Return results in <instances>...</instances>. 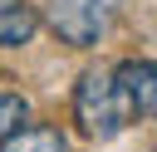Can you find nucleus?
Here are the masks:
<instances>
[{
	"label": "nucleus",
	"instance_id": "obj_2",
	"mask_svg": "<svg viewBox=\"0 0 157 152\" xmlns=\"http://www.w3.org/2000/svg\"><path fill=\"white\" fill-rule=\"evenodd\" d=\"M49 29L74 44V49H93L98 39H108L113 20H118V0H49L44 5Z\"/></svg>",
	"mask_w": 157,
	"mask_h": 152
},
{
	"label": "nucleus",
	"instance_id": "obj_1",
	"mask_svg": "<svg viewBox=\"0 0 157 152\" xmlns=\"http://www.w3.org/2000/svg\"><path fill=\"white\" fill-rule=\"evenodd\" d=\"M74 123H78L88 137H98V142L118 137V132L132 123V108L123 103V93H118L113 74L88 69V74L78 78V88H74Z\"/></svg>",
	"mask_w": 157,
	"mask_h": 152
},
{
	"label": "nucleus",
	"instance_id": "obj_7",
	"mask_svg": "<svg viewBox=\"0 0 157 152\" xmlns=\"http://www.w3.org/2000/svg\"><path fill=\"white\" fill-rule=\"evenodd\" d=\"M10 5H20V0H0V10H10Z\"/></svg>",
	"mask_w": 157,
	"mask_h": 152
},
{
	"label": "nucleus",
	"instance_id": "obj_5",
	"mask_svg": "<svg viewBox=\"0 0 157 152\" xmlns=\"http://www.w3.org/2000/svg\"><path fill=\"white\" fill-rule=\"evenodd\" d=\"M34 29H39V15H34L29 5H10V10H0V49H10V44H29Z\"/></svg>",
	"mask_w": 157,
	"mask_h": 152
},
{
	"label": "nucleus",
	"instance_id": "obj_3",
	"mask_svg": "<svg viewBox=\"0 0 157 152\" xmlns=\"http://www.w3.org/2000/svg\"><path fill=\"white\" fill-rule=\"evenodd\" d=\"M113 83H118L123 103L132 108V118H152L157 113V74H152V59H123L113 69Z\"/></svg>",
	"mask_w": 157,
	"mask_h": 152
},
{
	"label": "nucleus",
	"instance_id": "obj_6",
	"mask_svg": "<svg viewBox=\"0 0 157 152\" xmlns=\"http://www.w3.org/2000/svg\"><path fill=\"white\" fill-rule=\"evenodd\" d=\"M20 123H29V103H25L20 93H0V137L15 132Z\"/></svg>",
	"mask_w": 157,
	"mask_h": 152
},
{
	"label": "nucleus",
	"instance_id": "obj_4",
	"mask_svg": "<svg viewBox=\"0 0 157 152\" xmlns=\"http://www.w3.org/2000/svg\"><path fill=\"white\" fill-rule=\"evenodd\" d=\"M0 152H69V137L49 123H20L0 137Z\"/></svg>",
	"mask_w": 157,
	"mask_h": 152
}]
</instances>
